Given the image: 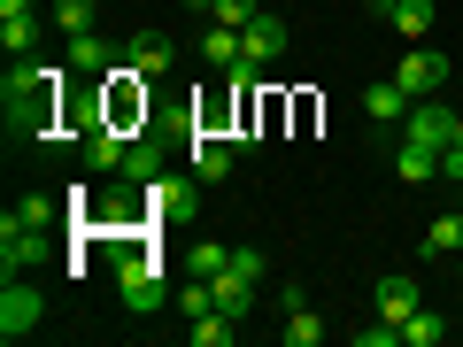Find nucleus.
<instances>
[{"instance_id":"f257e3e1","label":"nucleus","mask_w":463,"mask_h":347,"mask_svg":"<svg viewBox=\"0 0 463 347\" xmlns=\"http://www.w3.org/2000/svg\"><path fill=\"white\" fill-rule=\"evenodd\" d=\"M62 78H70V62H32V54H16V62H8V85H0L8 124H16V132H32V139H54V132L70 124Z\"/></svg>"},{"instance_id":"f03ea898","label":"nucleus","mask_w":463,"mask_h":347,"mask_svg":"<svg viewBox=\"0 0 463 347\" xmlns=\"http://www.w3.org/2000/svg\"><path fill=\"white\" fill-rule=\"evenodd\" d=\"M116 294H124V309H132V316H147V309H163V301H170L163 263H155V248H147V239H139V248L124 255V270H116Z\"/></svg>"},{"instance_id":"7ed1b4c3","label":"nucleus","mask_w":463,"mask_h":347,"mask_svg":"<svg viewBox=\"0 0 463 347\" xmlns=\"http://www.w3.org/2000/svg\"><path fill=\"white\" fill-rule=\"evenodd\" d=\"M100 116H109L116 132H139V124H147V78H139L132 62H116L109 78H100Z\"/></svg>"},{"instance_id":"20e7f679","label":"nucleus","mask_w":463,"mask_h":347,"mask_svg":"<svg viewBox=\"0 0 463 347\" xmlns=\"http://www.w3.org/2000/svg\"><path fill=\"white\" fill-rule=\"evenodd\" d=\"M394 85H402L410 100H432V93L448 85V54L432 47V39H417V47L402 54V62H394Z\"/></svg>"},{"instance_id":"39448f33","label":"nucleus","mask_w":463,"mask_h":347,"mask_svg":"<svg viewBox=\"0 0 463 347\" xmlns=\"http://www.w3.org/2000/svg\"><path fill=\"white\" fill-rule=\"evenodd\" d=\"M39 316H47V294H39L32 278H8V286H0V340H32Z\"/></svg>"},{"instance_id":"423d86ee","label":"nucleus","mask_w":463,"mask_h":347,"mask_svg":"<svg viewBox=\"0 0 463 347\" xmlns=\"http://www.w3.org/2000/svg\"><path fill=\"white\" fill-rule=\"evenodd\" d=\"M85 170H93V178H124V155H132V139L139 132H116L109 116H100V124H85Z\"/></svg>"},{"instance_id":"0eeeda50","label":"nucleus","mask_w":463,"mask_h":347,"mask_svg":"<svg viewBox=\"0 0 463 347\" xmlns=\"http://www.w3.org/2000/svg\"><path fill=\"white\" fill-rule=\"evenodd\" d=\"M194 170H185V178H170V170H163V178H155V185H139V209H147V224H178V216L185 209H194Z\"/></svg>"},{"instance_id":"6e6552de","label":"nucleus","mask_w":463,"mask_h":347,"mask_svg":"<svg viewBox=\"0 0 463 347\" xmlns=\"http://www.w3.org/2000/svg\"><path fill=\"white\" fill-rule=\"evenodd\" d=\"M232 163H240V147H232L224 132H194V139H185V170H194L201 185H224Z\"/></svg>"},{"instance_id":"1a4fd4ad","label":"nucleus","mask_w":463,"mask_h":347,"mask_svg":"<svg viewBox=\"0 0 463 347\" xmlns=\"http://www.w3.org/2000/svg\"><path fill=\"white\" fill-rule=\"evenodd\" d=\"M0 263H8V278L32 270V263H47V231H32L16 209H8V224H0Z\"/></svg>"},{"instance_id":"9d476101","label":"nucleus","mask_w":463,"mask_h":347,"mask_svg":"<svg viewBox=\"0 0 463 347\" xmlns=\"http://www.w3.org/2000/svg\"><path fill=\"white\" fill-rule=\"evenodd\" d=\"M124 62V47H109L100 32H70V78H109Z\"/></svg>"},{"instance_id":"9b49d317","label":"nucleus","mask_w":463,"mask_h":347,"mask_svg":"<svg viewBox=\"0 0 463 347\" xmlns=\"http://www.w3.org/2000/svg\"><path fill=\"white\" fill-rule=\"evenodd\" d=\"M124 62H132L139 78H170L178 47H170V32H132V39H124Z\"/></svg>"},{"instance_id":"f8f14e48","label":"nucleus","mask_w":463,"mask_h":347,"mask_svg":"<svg viewBox=\"0 0 463 347\" xmlns=\"http://www.w3.org/2000/svg\"><path fill=\"white\" fill-rule=\"evenodd\" d=\"M371 16H386L417 47V39H432V16H440V8H432V0H371Z\"/></svg>"},{"instance_id":"ddd939ff","label":"nucleus","mask_w":463,"mask_h":347,"mask_svg":"<svg viewBox=\"0 0 463 347\" xmlns=\"http://www.w3.org/2000/svg\"><path fill=\"white\" fill-rule=\"evenodd\" d=\"M371 309H379L386 324H402L410 309H425V286H417L410 270H394V278H379V294H371Z\"/></svg>"},{"instance_id":"4468645a","label":"nucleus","mask_w":463,"mask_h":347,"mask_svg":"<svg viewBox=\"0 0 463 347\" xmlns=\"http://www.w3.org/2000/svg\"><path fill=\"white\" fill-rule=\"evenodd\" d=\"M209 301H216L224 316H240V324H248V316H255V278H240V270H216V278H209Z\"/></svg>"},{"instance_id":"2eb2a0df","label":"nucleus","mask_w":463,"mask_h":347,"mask_svg":"<svg viewBox=\"0 0 463 347\" xmlns=\"http://www.w3.org/2000/svg\"><path fill=\"white\" fill-rule=\"evenodd\" d=\"M240 47H248V62H255V70H270V62L286 54V23H279V16H255L248 32H240Z\"/></svg>"},{"instance_id":"dca6fc26","label":"nucleus","mask_w":463,"mask_h":347,"mask_svg":"<svg viewBox=\"0 0 463 347\" xmlns=\"http://www.w3.org/2000/svg\"><path fill=\"white\" fill-rule=\"evenodd\" d=\"M394 178H402V185H425V178H440V147H417V139H394Z\"/></svg>"},{"instance_id":"f3484780","label":"nucleus","mask_w":463,"mask_h":347,"mask_svg":"<svg viewBox=\"0 0 463 347\" xmlns=\"http://www.w3.org/2000/svg\"><path fill=\"white\" fill-rule=\"evenodd\" d=\"M201 62H209V70H240V62H248L240 32H232V23H209V32H201Z\"/></svg>"},{"instance_id":"a211bd4d","label":"nucleus","mask_w":463,"mask_h":347,"mask_svg":"<svg viewBox=\"0 0 463 347\" xmlns=\"http://www.w3.org/2000/svg\"><path fill=\"white\" fill-rule=\"evenodd\" d=\"M364 116H371V124H386V132H402V116H410V93H402L394 78L371 85V93H364Z\"/></svg>"},{"instance_id":"6ab92c4d","label":"nucleus","mask_w":463,"mask_h":347,"mask_svg":"<svg viewBox=\"0 0 463 347\" xmlns=\"http://www.w3.org/2000/svg\"><path fill=\"white\" fill-rule=\"evenodd\" d=\"M185 340H194V347H232V340H240V316L201 309V316H185Z\"/></svg>"},{"instance_id":"aec40b11","label":"nucleus","mask_w":463,"mask_h":347,"mask_svg":"<svg viewBox=\"0 0 463 347\" xmlns=\"http://www.w3.org/2000/svg\"><path fill=\"white\" fill-rule=\"evenodd\" d=\"M155 178H163V147L139 132V139H132V155H124V185L139 193V185H155Z\"/></svg>"},{"instance_id":"412c9836","label":"nucleus","mask_w":463,"mask_h":347,"mask_svg":"<svg viewBox=\"0 0 463 347\" xmlns=\"http://www.w3.org/2000/svg\"><path fill=\"white\" fill-rule=\"evenodd\" d=\"M448 340V316L440 309H410L402 316V347H440Z\"/></svg>"},{"instance_id":"4be33fe9","label":"nucleus","mask_w":463,"mask_h":347,"mask_svg":"<svg viewBox=\"0 0 463 347\" xmlns=\"http://www.w3.org/2000/svg\"><path fill=\"white\" fill-rule=\"evenodd\" d=\"M425 255H448V263H456V255H463V209L432 216V231H425Z\"/></svg>"},{"instance_id":"5701e85b","label":"nucleus","mask_w":463,"mask_h":347,"mask_svg":"<svg viewBox=\"0 0 463 347\" xmlns=\"http://www.w3.org/2000/svg\"><path fill=\"white\" fill-rule=\"evenodd\" d=\"M32 39H39V16H32V8L0 16V47H8V62H16V54H32Z\"/></svg>"},{"instance_id":"b1692460","label":"nucleus","mask_w":463,"mask_h":347,"mask_svg":"<svg viewBox=\"0 0 463 347\" xmlns=\"http://www.w3.org/2000/svg\"><path fill=\"white\" fill-rule=\"evenodd\" d=\"M279 340H286V347H317V340H325V316H317V309H294V316L279 324Z\"/></svg>"},{"instance_id":"393cba45","label":"nucleus","mask_w":463,"mask_h":347,"mask_svg":"<svg viewBox=\"0 0 463 347\" xmlns=\"http://www.w3.org/2000/svg\"><path fill=\"white\" fill-rule=\"evenodd\" d=\"M185 263H194V278H216V270H232V248H224V239H194Z\"/></svg>"},{"instance_id":"a878e982","label":"nucleus","mask_w":463,"mask_h":347,"mask_svg":"<svg viewBox=\"0 0 463 347\" xmlns=\"http://www.w3.org/2000/svg\"><path fill=\"white\" fill-rule=\"evenodd\" d=\"M16 216H24L32 231H47L54 216H62V201H54V193H16Z\"/></svg>"},{"instance_id":"bb28decb","label":"nucleus","mask_w":463,"mask_h":347,"mask_svg":"<svg viewBox=\"0 0 463 347\" xmlns=\"http://www.w3.org/2000/svg\"><path fill=\"white\" fill-rule=\"evenodd\" d=\"M255 16H263V0H216V16H209V23H232V32H248Z\"/></svg>"},{"instance_id":"cd10ccee","label":"nucleus","mask_w":463,"mask_h":347,"mask_svg":"<svg viewBox=\"0 0 463 347\" xmlns=\"http://www.w3.org/2000/svg\"><path fill=\"white\" fill-rule=\"evenodd\" d=\"M54 23L62 32H93V0H54Z\"/></svg>"},{"instance_id":"c85d7f7f","label":"nucleus","mask_w":463,"mask_h":347,"mask_svg":"<svg viewBox=\"0 0 463 347\" xmlns=\"http://www.w3.org/2000/svg\"><path fill=\"white\" fill-rule=\"evenodd\" d=\"M232 270H240V278H255V286H263V270H270V263H263V248H232Z\"/></svg>"},{"instance_id":"c756f323","label":"nucleus","mask_w":463,"mask_h":347,"mask_svg":"<svg viewBox=\"0 0 463 347\" xmlns=\"http://www.w3.org/2000/svg\"><path fill=\"white\" fill-rule=\"evenodd\" d=\"M279 309H286V316H294V309H309V286H301V278H286V286H279Z\"/></svg>"},{"instance_id":"7c9ffc66","label":"nucleus","mask_w":463,"mask_h":347,"mask_svg":"<svg viewBox=\"0 0 463 347\" xmlns=\"http://www.w3.org/2000/svg\"><path fill=\"white\" fill-rule=\"evenodd\" d=\"M185 16H216V0H185Z\"/></svg>"},{"instance_id":"2f4dec72","label":"nucleus","mask_w":463,"mask_h":347,"mask_svg":"<svg viewBox=\"0 0 463 347\" xmlns=\"http://www.w3.org/2000/svg\"><path fill=\"white\" fill-rule=\"evenodd\" d=\"M456 278H463V255H456Z\"/></svg>"}]
</instances>
